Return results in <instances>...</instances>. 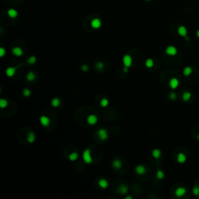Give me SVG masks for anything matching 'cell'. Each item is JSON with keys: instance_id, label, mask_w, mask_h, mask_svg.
<instances>
[{"instance_id": "obj_1", "label": "cell", "mask_w": 199, "mask_h": 199, "mask_svg": "<svg viewBox=\"0 0 199 199\" xmlns=\"http://www.w3.org/2000/svg\"><path fill=\"white\" fill-rule=\"evenodd\" d=\"M82 158H83V160H84V162H86V163H91V162H92L93 158H92L91 153H90V150L89 149H86L85 151L83 152Z\"/></svg>"}, {"instance_id": "obj_2", "label": "cell", "mask_w": 199, "mask_h": 199, "mask_svg": "<svg viewBox=\"0 0 199 199\" xmlns=\"http://www.w3.org/2000/svg\"><path fill=\"white\" fill-rule=\"evenodd\" d=\"M98 137L100 138V139L102 141H104L106 139H107L108 138V134H107V129H104L101 128L98 131Z\"/></svg>"}, {"instance_id": "obj_3", "label": "cell", "mask_w": 199, "mask_h": 199, "mask_svg": "<svg viewBox=\"0 0 199 199\" xmlns=\"http://www.w3.org/2000/svg\"><path fill=\"white\" fill-rule=\"evenodd\" d=\"M123 64L125 67L129 68L132 65V58L129 55H125L123 57Z\"/></svg>"}, {"instance_id": "obj_4", "label": "cell", "mask_w": 199, "mask_h": 199, "mask_svg": "<svg viewBox=\"0 0 199 199\" xmlns=\"http://www.w3.org/2000/svg\"><path fill=\"white\" fill-rule=\"evenodd\" d=\"M166 53L170 56H174L177 55V49L174 46H169L166 49Z\"/></svg>"}, {"instance_id": "obj_5", "label": "cell", "mask_w": 199, "mask_h": 199, "mask_svg": "<svg viewBox=\"0 0 199 199\" xmlns=\"http://www.w3.org/2000/svg\"><path fill=\"white\" fill-rule=\"evenodd\" d=\"M87 123L90 125H94L96 124V123H97L98 121V118L97 117H96V115H94V114H90V115H89L87 117Z\"/></svg>"}, {"instance_id": "obj_6", "label": "cell", "mask_w": 199, "mask_h": 199, "mask_svg": "<svg viewBox=\"0 0 199 199\" xmlns=\"http://www.w3.org/2000/svg\"><path fill=\"white\" fill-rule=\"evenodd\" d=\"M40 121V124L43 125L44 127H47V126L50 124L51 120H50V118L47 116H41Z\"/></svg>"}, {"instance_id": "obj_7", "label": "cell", "mask_w": 199, "mask_h": 199, "mask_svg": "<svg viewBox=\"0 0 199 199\" xmlns=\"http://www.w3.org/2000/svg\"><path fill=\"white\" fill-rule=\"evenodd\" d=\"M169 84H170V86L171 87V89H175L179 86V80L177 79V78H172V79L170 80Z\"/></svg>"}, {"instance_id": "obj_8", "label": "cell", "mask_w": 199, "mask_h": 199, "mask_svg": "<svg viewBox=\"0 0 199 199\" xmlns=\"http://www.w3.org/2000/svg\"><path fill=\"white\" fill-rule=\"evenodd\" d=\"M177 32H178L180 36L185 38L187 34H188V30H187V28L184 26H180V27H179V28L177 30Z\"/></svg>"}, {"instance_id": "obj_9", "label": "cell", "mask_w": 199, "mask_h": 199, "mask_svg": "<svg viewBox=\"0 0 199 199\" xmlns=\"http://www.w3.org/2000/svg\"><path fill=\"white\" fill-rule=\"evenodd\" d=\"M187 192L186 188H178L175 190V195L177 197H182L184 196Z\"/></svg>"}, {"instance_id": "obj_10", "label": "cell", "mask_w": 199, "mask_h": 199, "mask_svg": "<svg viewBox=\"0 0 199 199\" xmlns=\"http://www.w3.org/2000/svg\"><path fill=\"white\" fill-rule=\"evenodd\" d=\"M12 52H13V54L14 55H16L17 57L22 56L23 54V50L21 49L20 47H13V49H12Z\"/></svg>"}, {"instance_id": "obj_11", "label": "cell", "mask_w": 199, "mask_h": 199, "mask_svg": "<svg viewBox=\"0 0 199 199\" xmlns=\"http://www.w3.org/2000/svg\"><path fill=\"white\" fill-rule=\"evenodd\" d=\"M135 172L138 174H139V175H143V174L146 173V168H145L144 166H142V165H138V166H137L135 167Z\"/></svg>"}, {"instance_id": "obj_12", "label": "cell", "mask_w": 199, "mask_h": 199, "mask_svg": "<svg viewBox=\"0 0 199 199\" xmlns=\"http://www.w3.org/2000/svg\"><path fill=\"white\" fill-rule=\"evenodd\" d=\"M187 161V156L184 153H180L177 155V162L179 163H184Z\"/></svg>"}, {"instance_id": "obj_13", "label": "cell", "mask_w": 199, "mask_h": 199, "mask_svg": "<svg viewBox=\"0 0 199 199\" xmlns=\"http://www.w3.org/2000/svg\"><path fill=\"white\" fill-rule=\"evenodd\" d=\"M91 26H92V27H93L95 29L100 28V26H101V21H100V20L97 19V18H96V19L93 20L92 22H91Z\"/></svg>"}, {"instance_id": "obj_14", "label": "cell", "mask_w": 199, "mask_h": 199, "mask_svg": "<svg viewBox=\"0 0 199 199\" xmlns=\"http://www.w3.org/2000/svg\"><path fill=\"white\" fill-rule=\"evenodd\" d=\"M15 72H16V68H14V67H9V68H7L6 70H5V74H6V76L9 77L13 76Z\"/></svg>"}, {"instance_id": "obj_15", "label": "cell", "mask_w": 199, "mask_h": 199, "mask_svg": "<svg viewBox=\"0 0 199 199\" xmlns=\"http://www.w3.org/2000/svg\"><path fill=\"white\" fill-rule=\"evenodd\" d=\"M99 185L101 188H103V189H106L107 187H108V182H107V180L106 179H100L99 180Z\"/></svg>"}, {"instance_id": "obj_16", "label": "cell", "mask_w": 199, "mask_h": 199, "mask_svg": "<svg viewBox=\"0 0 199 199\" xmlns=\"http://www.w3.org/2000/svg\"><path fill=\"white\" fill-rule=\"evenodd\" d=\"M112 165H113V167L117 169V170H119V169H120V168H121V166H122L121 162H120L119 159H114L113 161Z\"/></svg>"}, {"instance_id": "obj_17", "label": "cell", "mask_w": 199, "mask_h": 199, "mask_svg": "<svg viewBox=\"0 0 199 199\" xmlns=\"http://www.w3.org/2000/svg\"><path fill=\"white\" fill-rule=\"evenodd\" d=\"M192 72H193L192 68L190 67V66H187V67H185L184 69L183 70V73L185 76H189L190 75H191Z\"/></svg>"}, {"instance_id": "obj_18", "label": "cell", "mask_w": 199, "mask_h": 199, "mask_svg": "<svg viewBox=\"0 0 199 199\" xmlns=\"http://www.w3.org/2000/svg\"><path fill=\"white\" fill-rule=\"evenodd\" d=\"M118 190H119V192L121 195H125V194H127V193H128V188L126 185H120Z\"/></svg>"}, {"instance_id": "obj_19", "label": "cell", "mask_w": 199, "mask_h": 199, "mask_svg": "<svg viewBox=\"0 0 199 199\" xmlns=\"http://www.w3.org/2000/svg\"><path fill=\"white\" fill-rule=\"evenodd\" d=\"M27 141L30 142V143H33L34 141H35V135H34V132H32V131H31V132H29V134H28V135H27Z\"/></svg>"}, {"instance_id": "obj_20", "label": "cell", "mask_w": 199, "mask_h": 199, "mask_svg": "<svg viewBox=\"0 0 199 199\" xmlns=\"http://www.w3.org/2000/svg\"><path fill=\"white\" fill-rule=\"evenodd\" d=\"M152 155L155 159H159L161 156V151L158 149H156L152 152Z\"/></svg>"}, {"instance_id": "obj_21", "label": "cell", "mask_w": 199, "mask_h": 199, "mask_svg": "<svg viewBox=\"0 0 199 199\" xmlns=\"http://www.w3.org/2000/svg\"><path fill=\"white\" fill-rule=\"evenodd\" d=\"M191 98V93L190 92H184V94L182 95V99L185 102L190 100Z\"/></svg>"}, {"instance_id": "obj_22", "label": "cell", "mask_w": 199, "mask_h": 199, "mask_svg": "<svg viewBox=\"0 0 199 199\" xmlns=\"http://www.w3.org/2000/svg\"><path fill=\"white\" fill-rule=\"evenodd\" d=\"M8 15L11 18H15L17 16V11L14 9H10L8 11Z\"/></svg>"}, {"instance_id": "obj_23", "label": "cell", "mask_w": 199, "mask_h": 199, "mask_svg": "<svg viewBox=\"0 0 199 199\" xmlns=\"http://www.w3.org/2000/svg\"><path fill=\"white\" fill-rule=\"evenodd\" d=\"M78 157H79V154H78L77 153H71L69 156V158L71 161H75L78 159Z\"/></svg>"}, {"instance_id": "obj_24", "label": "cell", "mask_w": 199, "mask_h": 199, "mask_svg": "<svg viewBox=\"0 0 199 199\" xmlns=\"http://www.w3.org/2000/svg\"><path fill=\"white\" fill-rule=\"evenodd\" d=\"M60 104V100L58 98H54L51 101V105L54 107H58Z\"/></svg>"}, {"instance_id": "obj_25", "label": "cell", "mask_w": 199, "mask_h": 199, "mask_svg": "<svg viewBox=\"0 0 199 199\" xmlns=\"http://www.w3.org/2000/svg\"><path fill=\"white\" fill-rule=\"evenodd\" d=\"M27 79L29 81H33L35 79V75H34V73L33 72H28V74L27 76Z\"/></svg>"}, {"instance_id": "obj_26", "label": "cell", "mask_w": 199, "mask_h": 199, "mask_svg": "<svg viewBox=\"0 0 199 199\" xmlns=\"http://www.w3.org/2000/svg\"><path fill=\"white\" fill-rule=\"evenodd\" d=\"M154 65V62H153V60L151 59V58H148L146 61V65L147 66L148 68H152Z\"/></svg>"}, {"instance_id": "obj_27", "label": "cell", "mask_w": 199, "mask_h": 199, "mask_svg": "<svg viewBox=\"0 0 199 199\" xmlns=\"http://www.w3.org/2000/svg\"><path fill=\"white\" fill-rule=\"evenodd\" d=\"M108 104H109V101H108L107 99L106 98H104V99H102L100 100V105L103 107H106L108 106Z\"/></svg>"}, {"instance_id": "obj_28", "label": "cell", "mask_w": 199, "mask_h": 199, "mask_svg": "<svg viewBox=\"0 0 199 199\" xmlns=\"http://www.w3.org/2000/svg\"><path fill=\"white\" fill-rule=\"evenodd\" d=\"M156 177H157L159 180L163 179V177H164V173L162 172V170H157V173H156Z\"/></svg>"}, {"instance_id": "obj_29", "label": "cell", "mask_w": 199, "mask_h": 199, "mask_svg": "<svg viewBox=\"0 0 199 199\" xmlns=\"http://www.w3.org/2000/svg\"><path fill=\"white\" fill-rule=\"evenodd\" d=\"M8 105V102L6 100H5V99H1L0 100V107H1V108H5V107H6Z\"/></svg>"}, {"instance_id": "obj_30", "label": "cell", "mask_w": 199, "mask_h": 199, "mask_svg": "<svg viewBox=\"0 0 199 199\" xmlns=\"http://www.w3.org/2000/svg\"><path fill=\"white\" fill-rule=\"evenodd\" d=\"M36 61H37V58H36L35 56H31V57H30L28 59H27V63L28 64H34L36 62Z\"/></svg>"}, {"instance_id": "obj_31", "label": "cell", "mask_w": 199, "mask_h": 199, "mask_svg": "<svg viewBox=\"0 0 199 199\" xmlns=\"http://www.w3.org/2000/svg\"><path fill=\"white\" fill-rule=\"evenodd\" d=\"M192 192L194 195L195 196H199V186H195L193 188V190H192Z\"/></svg>"}, {"instance_id": "obj_32", "label": "cell", "mask_w": 199, "mask_h": 199, "mask_svg": "<svg viewBox=\"0 0 199 199\" xmlns=\"http://www.w3.org/2000/svg\"><path fill=\"white\" fill-rule=\"evenodd\" d=\"M169 98H170L171 100H175L177 99V94L174 92H172L170 93V95H169Z\"/></svg>"}, {"instance_id": "obj_33", "label": "cell", "mask_w": 199, "mask_h": 199, "mask_svg": "<svg viewBox=\"0 0 199 199\" xmlns=\"http://www.w3.org/2000/svg\"><path fill=\"white\" fill-rule=\"evenodd\" d=\"M23 94L24 96H31V92L30 91L29 89H23Z\"/></svg>"}, {"instance_id": "obj_34", "label": "cell", "mask_w": 199, "mask_h": 199, "mask_svg": "<svg viewBox=\"0 0 199 199\" xmlns=\"http://www.w3.org/2000/svg\"><path fill=\"white\" fill-rule=\"evenodd\" d=\"M96 68L98 70H101L102 69L104 68V64L102 62H97L96 65Z\"/></svg>"}, {"instance_id": "obj_35", "label": "cell", "mask_w": 199, "mask_h": 199, "mask_svg": "<svg viewBox=\"0 0 199 199\" xmlns=\"http://www.w3.org/2000/svg\"><path fill=\"white\" fill-rule=\"evenodd\" d=\"M5 48L4 47H1L0 48V56L1 57H3L5 55Z\"/></svg>"}, {"instance_id": "obj_36", "label": "cell", "mask_w": 199, "mask_h": 199, "mask_svg": "<svg viewBox=\"0 0 199 199\" xmlns=\"http://www.w3.org/2000/svg\"><path fill=\"white\" fill-rule=\"evenodd\" d=\"M81 69H82L83 72H87V71L89 70V66L86 65H83L82 66Z\"/></svg>"}, {"instance_id": "obj_37", "label": "cell", "mask_w": 199, "mask_h": 199, "mask_svg": "<svg viewBox=\"0 0 199 199\" xmlns=\"http://www.w3.org/2000/svg\"><path fill=\"white\" fill-rule=\"evenodd\" d=\"M124 72H128V67H125V66H124Z\"/></svg>"}, {"instance_id": "obj_38", "label": "cell", "mask_w": 199, "mask_h": 199, "mask_svg": "<svg viewBox=\"0 0 199 199\" xmlns=\"http://www.w3.org/2000/svg\"><path fill=\"white\" fill-rule=\"evenodd\" d=\"M196 35H197V37H198V38H199V30H198V31H197V33H196Z\"/></svg>"}, {"instance_id": "obj_39", "label": "cell", "mask_w": 199, "mask_h": 199, "mask_svg": "<svg viewBox=\"0 0 199 199\" xmlns=\"http://www.w3.org/2000/svg\"><path fill=\"white\" fill-rule=\"evenodd\" d=\"M185 39H186V40H189V38L188 37V36H186V37H185Z\"/></svg>"}, {"instance_id": "obj_40", "label": "cell", "mask_w": 199, "mask_h": 199, "mask_svg": "<svg viewBox=\"0 0 199 199\" xmlns=\"http://www.w3.org/2000/svg\"><path fill=\"white\" fill-rule=\"evenodd\" d=\"M125 198H131V199L132 197H131V196H128V197H125Z\"/></svg>"}, {"instance_id": "obj_41", "label": "cell", "mask_w": 199, "mask_h": 199, "mask_svg": "<svg viewBox=\"0 0 199 199\" xmlns=\"http://www.w3.org/2000/svg\"><path fill=\"white\" fill-rule=\"evenodd\" d=\"M197 138H198V140H199V135H198V137H197Z\"/></svg>"}]
</instances>
